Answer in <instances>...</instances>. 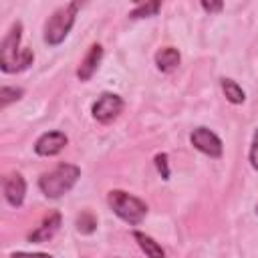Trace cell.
<instances>
[{
	"label": "cell",
	"instance_id": "4fadbf2b",
	"mask_svg": "<svg viewBox=\"0 0 258 258\" xmlns=\"http://www.w3.org/2000/svg\"><path fill=\"white\" fill-rule=\"evenodd\" d=\"M220 85H222V91H224L226 99H228L232 105H242V103H244L246 93H244V89H242L236 81H232V79H222Z\"/></svg>",
	"mask_w": 258,
	"mask_h": 258
},
{
	"label": "cell",
	"instance_id": "7c38bea8",
	"mask_svg": "<svg viewBox=\"0 0 258 258\" xmlns=\"http://www.w3.org/2000/svg\"><path fill=\"white\" fill-rule=\"evenodd\" d=\"M133 238H135V242L139 244V248L143 250V254H145L147 258H165V250H163L161 244L155 242L151 236H147V234L135 230V232H133Z\"/></svg>",
	"mask_w": 258,
	"mask_h": 258
},
{
	"label": "cell",
	"instance_id": "7a4b0ae2",
	"mask_svg": "<svg viewBox=\"0 0 258 258\" xmlns=\"http://www.w3.org/2000/svg\"><path fill=\"white\" fill-rule=\"evenodd\" d=\"M79 177H81V167L79 165L58 163L54 169H50V171H46L38 177V187L46 198L56 200V198L64 196L67 191H71Z\"/></svg>",
	"mask_w": 258,
	"mask_h": 258
},
{
	"label": "cell",
	"instance_id": "44dd1931",
	"mask_svg": "<svg viewBox=\"0 0 258 258\" xmlns=\"http://www.w3.org/2000/svg\"><path fill=\"white\" fill-rule=\"evenodd\" d=\"M256 214H258V204H256Z\"/></svg>",
	"mask_w": 258,
	"mask_h": 258
},
{
	"label": "cell",
	"instance_id": "3957f363",
	"mask_svg": "<svg viewBox=\"0 0 258 258\" xmlns=\"http://www.w3.org/2000/svg\"><path fill=\"white\" fill-rule=\"evenodd\" d=\"M107 202H109V208L115 212V216L129 226L141 224L147 216V204L123 189H111L107 196Z\"/></svg>",
	"mask_w": 258,
	"mask_h": 258
},
{
	"label": "cell",
	"instance_id": "e0dca14e",
	"mask_svg": "<svg viewBox=\"0 0 258 258\" xmlns=\"http://www.w3.org/2000/svg\"><path fill=\"white\" fill-rule=\"evenodd\" d=\"M155 167H157V171H159V175L163 179H169V161H167L165 153H157L155 155Z\"/></svg>",
	"mask_w": 258,
	"mask_h": 258
},
{
	"label": "cell",
	"instance_id": "d6986e66",
	"mask_svg": "<svg viewBox=\"0 0 258 258\" xmlns=\"http://www.w3.org/2000/svg\"><path fill=\"white\" fill-rule=\"evenodd\" d=\"M12 258H52V256L42 252H14Z\"/></svg>",
	"mask_w": 258,
	"mask_h": 258
},
{
	"label": "cell",
	"instance_id": "9a60e30c",
	"mask_svg": "<svg viewBox=\"0 0 258 258\" xmlns=\"http://www.w3.org/2000/svg\"><path fill=\"white\" fill-rule=\"evenodd\" d=\"M24 95V91L20 87H2L0 89V109H6L10 103L18 101Z\"/></svg>",
	"mask_w": 258,
	"mask_h": 258
},
{
	"label": "cell",
	"instance_id": "8fae6325",
	"mask_svg": "<svg viewBox=\"0 0 258 258\" xmlns=\"http://www.w3.org/2000/svg\"><path fill=\"white\" fill-rule=\"evenodd\" d=\"M179 62H181V54H179V50L173 48V46H163V48H159V50L155 52V64H157V69H159L161 73H171V71H175V69L179 67Z\"/></svg>",
	"mask_w": 258,
	"mask_h": 258
},
{
	"label": "cell",
	"instance_id": "277c9868",
	"mask_svg": "<svg viewBox=\"0 0 258 258\" xmlns=\"http://www.w3.org/2000/svg\"><path fill=\"white\" fill-rule=\"evenodd\" d=\"M79 8H81L79 2H69V4L60 6V8H56L48 16V20L44 24V42L48 46H58L69 36L71 28L75 24V16H77Z\"/></svg>",
	"mask_w": 258,
	"mask_h": 258
},
{
	"label": "cell",
	"instance_id": "8992f818",
	"mask_svg": "<svg viewBox=\"0 0 258 258\" xmlns=\"http://www.w3.org/2000/svg\"><path fill=\"white\" fill-rule=\"evenodd\" d=\"M125 103L119 95L115 93H103L95 103H93V119H97L99 123H111L113 119L119 117V113L123 111Z\"/></svg>",
	"mask_w": 258,
	"mask_h": 258
},
{
	"label": "cell",
	"instance_id": "ac0fdd59",
	"mask_svg": "<svg viewBox=\"0 0 258 258\" xmlns=\"http://www.w3.org/2000/svg\"><path fill=\"white\" fill-rule=\"evenodd\" d=\"M248 157H250V165L258 171V129H256L254 135H252V145H250V153H248Z\"/></svg>",
	"mask_w": 258,
	"mask_h": 258
},
{
	"label": "cell",
	"instance_id": "30bf717a",
	"mask_svg": "<svg viewBox=\"0 0 258 258\" xmlns=\"http://www.w3.org/2000/svg\"><path fill=\"white\" fill-rule=\"evenodd\" d=\"M101 58H103V46L101 44H91V48H89V52L85 54V58L81 60V64H79V69H77V77H79V81H89L95 73H97V69H99V64H101Z\"/></svg>",
	"mask_w": 258,
	"mask_h": 258
},
{
	"label": "cell",
	"instance_id": "5bb4252c",
	"mask_svg": "<svg viewBox=\"0 0 258 258\" xmlns=\"http://www.w3.org/2000/svg\"><path fill=\"white\" fill-rule=\"evenodd\" d=\"M159 10H161V2H139L129 12V18H133V20H137V18H149V16H155Z\"/></svg>",
	"mask_w": 258,
	"mask_h": 258
},
{
	"label": "cell",
	"instance_id": "ffe728a7",
	"mask_svg": "<svg viewBox=\"0 0 258 258\" xmlns=\"http://www.w3.org/2000/svg\"><path fill=\"white\" fill-rule=\"evenodd\" d=\"M202 8L206 10V12H220L222 8H224V2H202Z\"/></svg>",
	"mask_w": 258,
	"mask_h": 258
},
{
	"label": "cell",
	"instance_id": "6da1fadb",
	"mask_svg": "<svg viewBox=\"0 0 258 258\" xmlns=\"http://www.w3.org/2000/svg\"><path fill=\"white\" fill-rule=\"evenodd\" d=\"M20 38H22V22L16 20L0 44V69L4 73H20L28 69L34 60V52L30 48L20 50Z\"/></svg>",
	"mask_w": 258,
	"mask_h": 258
},
{
	"label": "cell",
	"instance_id": "9c48e42d",
	"mask_svg": "<svg viewBox=\"0 0 258 258\" xmlns=\"http://www.w3.org/2000/svg\"><path fill=\"white\" fill-rule=\"evenodd\" d=\"M60 220H62V216H60V212H50L48 216H44V220L40 222V226L34 230V232H30L28 234V240L30 242H34V244H40V242H48L56 232H58V228H60Z\"/></svg>",
	"mask_w": 258,
	"mask_h": 258
},
{
	"label": "cell",
	"instance_id": "52a82bcc",
	"mask_svg": "<svg viewBox=\"0 0 258 258\" xmlns=\"http://www.w3.org/2000/svg\"><path fill=\"white\" fill-rule=\"evenodd\" d=\"M67 143H69V137L62 131H46L36 139L34 151H36V155L52 157V155H58L67 147Z\"/></svg>",
	"mask_w": 258,
	"mask_h": 258
},
{
	"label": "cell",
	"instance_id": "2e32d148",
	"mask_svg": "<svg viewBox=\"0 0 258 258\" xmlns=\"http://www.w3.org/2000/svg\"><path fill=\"white\" fill-rule=\"evenodd\" d=\"M95 228H97V218L91 212L79 214V218H77V230L81 234H91V232H95Z\"/></svg>",
	"mask_w": 258,
	"mask_h": 258
},
{
	"label": "cell",
	"instance_id": "5b68a950",
	"mask_svg": "<svg viewBox=\"0 0 258 258\" xmlns=\"http://www.w3.org/2000/svg\"><path fill=\"white\" fill-rule=\"evenodd\" d=\"M189 143H191L198 151H202L204 155L214 157V159L222 157V153H224V143H222V139H220L214 131H210L208 127H196V129L189 133Z\"/></svg>",
	"mask_w": 258,
	"mask_h": 258
},
{
	"label": "cell",
	"instance_id": "ba28073f",
	"mask_svg": "<svg viewBox=\"0 0 258 258\" xmlns=\"http://www.w3.org/2000/svg\"><path fill=\"white\" fill-rule=\"evenodd\" d=\"M2 191L6 202L12 208H20L24 204V196H26V179L22 177V173H10L2 179Z\"/></svg>",
	"mask_w": 258,
	"mask_h": 258
}]
</instances>
